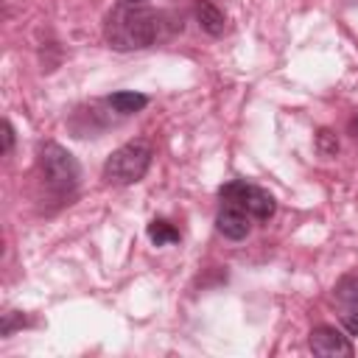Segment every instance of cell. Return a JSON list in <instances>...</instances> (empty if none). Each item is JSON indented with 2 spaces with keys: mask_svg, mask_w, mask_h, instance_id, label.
Returning <instances> with one entry per match:
<instances>
[{
  "mask_svg": "<svg viewBox=\"0 0 358 358\" xmlns=\"http://www.w3.org/2000/svg\"><path fill=\"white\" fill-rule=\"evenodd\" d=\"M103 36L115 50H143L159 36V14L134 3H120L109 11Z\"/></svg>",
  "mask_w": 358,
  "mask_h": 358,
  "instance_id": "obj_1",
  "label": "cell"
},
{
  "mask_svg": "<svg viewBox=\"0 0 358 358\" xmlns=\"http://www.w3.org/2000/svg\"><path fill=\"white\" fill-rule=\"evenodd\" d=\"M154 148L145 140H129L120 148H115L103 162V179L112 185H134L140 182L151 168Z\"/></svg>",
  "mask_w": 358,
  "mask_h": 358,
  "instance_id": "obj_2",
  "label": "cell"
},
{
  "mask_svg": "<svg viewBox=\"0 0 358 358\" xmlns=\"http://www.w3.org/2000/svg\"><path fill=\"white\" fill-rule=\"evenodd\" d=\"M39 165H42V173L48 179V185L56 193L76 190L78 176H81V168H78V159L67 148H62L59 143H45V148L39 154Z\"/></svg>",
  "mask_w": 358,
  "mask_h": 358,
  "instance_id": "obj_3",
  "label": "cell"
},
{
  "mask_svg": "<svg viewBox=\"0 0 358 358\" xmlns=\"http://www.w3.org/2000/svg\"><path fill=\"white\" fill-rule=\"evenodd\" d=\"M218 199L227 201V204L241 207L255 221H268L274 215V210H277V201H274V196L268 190H263L257 185H249V182H241V179H232V182L221 185Z\"/></svg>",
  "mask_w": 358,
  "mask_h": 358,
  "instance_id": "obj_4",
  "label": "cell"
},
{
  "mask_svg": "<svg viewBox=\"0 0 358 358\" xmlns=\"http://www.w3.org/2000/svg\"><path fill=\"white\" fill-rule=\"evenodd\" d=\"M308 347L313 355H322V358H336V355H352V344L350 338L330 327V324H319L310 330V338H308Z\"/></svg>",
  "mask_w": 358,
  "mask_h": 358,
  "instance_id": "obj_5",
  "label": "cell"
},
{
  "mask_svg": "<svg viewBox=\"0 0 358 358\" xmlns=\"http://www.w3.org/2000/svg\"><path fill=\"white\" fill-rule=\"evenodd\" d=\"M215 227H218V232H221L224 238H229V241H243V238L249 235V229H252V215L243 213V210L235 207V204L221 201V210H218V215H215Z\"/></svg>",
  "mask_w": 358,
  "mask_h": 358,
  "instance_id": "obj_6",
  "label": "cell"
},
{
  "mask_svg": "<svg viewBox=\"0 0 358 358\" xmlns=\"http://www.w3.org/2000/svg\"><path fill=\"white\" fill-rule=\"evenodd\" d=\"M196 22H199L201 31L210 34V36H221V34L227 31V17H224V11H221L215 3H210V0H196Z\"/></svg>",
  "mask_w": 358,
  "mask_h": 358,
  "instance_id": "obj_7",
  "label": "cell"
},
{
  "mask_svg": "<svg viewBox=\"0 0 358 358\" xmlns=\"http://www.w3.org/2000/svg\"><path fill=\"white\" fill-rule=\"evenodd\" d=\"M333 299L338 302L341 313L358 316V274H344L333 288Z\"/></svg>",
  "mask_w": 358,
  "mask_h": 358,
  "instance_id": "obj_8",
  "label": "cell"
},
{
  "mask_svg": "<svg viewBox=\"0 0 358 358\" xmlns=\"http://www.w3.org/2000/svg\"><path fill=\"white\" fill-rule=\"evenodd\" d=\"M106 103H109L115 112H120V115H134V112L145 109L148 98H145V95H140V92H129V90H120V92H112V95L106 98Z\"/></svg>",
  "mask_w": 358,
  "mask_h": 358,
  "instance_id": "obj_9",
  "label": "cell"
},
{
  "mask_svg": "<svg viewBox=\"0 0 358 358\" xmlns=\"http://www.w3.org/2000/svg\"><path fill=\"white\" fill-rule=\"evenodd\" d=\"M148 238H151L154 246H168V243L179 241V229L171 221H165V218H154L148 224Z\"/></svg>",
  "mask_w": 358,
  "mask_h": 358,
  "instance_id": "obj_10",
  "label": "cell"
},
{
  "mask_svg": "<svg viewBox=\"0 0 358 358\" xmlns=\"http://www.w3.org/2000/svg\"><path fill=\"white\" fill-rule=\"evenodd\" d=\"M316 151H319L322 157H336V154H338V137H336L330 129H322V131L316 134Z\"/></svg>",
  "mask_w": 358,
  "mask_h": 358,
  "instance_id": "obj_11",
  "label": "cell"
},
{
  "mask_svg": "<svg viewBox=\"0 0 358 358\" xmlns=\"http://www.w3.org/2000/svg\"><path fill=\"white\" fill-rule=\"evenodd\" d=\"M14 148V126L11 120H3V154H11Z\"/></svg>",
  "mask_w": 358,
  "mask_h": 358,
  "instance_id": "obj_12",
  "label": "cell"
},
{
  "mask_svg": "<svg viewBox=\"0 0 358 358\" xmlns=\"http://www.w3.org/2000/svg\"><path fill=\"white\" fill-rule=\"evenodd\" d=\"M17 327V316L14 313H6V322H3V336H11V330Z\"/></svg>",
  "mask_w": 358,
  "mask_h": 358,
  "instance_id": "obj_13",
  "label": "cell"
},
{
  "mask_svg": "<svg viewBox=\"0 0 358 358\" xmlns=\"http://www.w3.org/2000/svg\"><path fill=\"white\" fill-rule=\"evenodd\" d=\"M350 134L358 140V112H355V115H352V120H350Z\"/></svg>",
  "mask_w": 358,
  "mask_h": 358,
  "instance_id": "obj_14",
  "label": "cell"
},
{
  "mask_svg": "<svg viewBox=\"0 0 358 358\" xmlns=\"http://www.w3.org/2000/svg\"><path fill=\"white\" fill-rule=\"evenodd\" d=\"M123 3H134V6H143L145 0H123Z\"/></svg>",
  "mask_w": 358,
  "mask_h": 358,
  "instance_id": "obj_15",
  "label": "cell"
}]
</instances>
